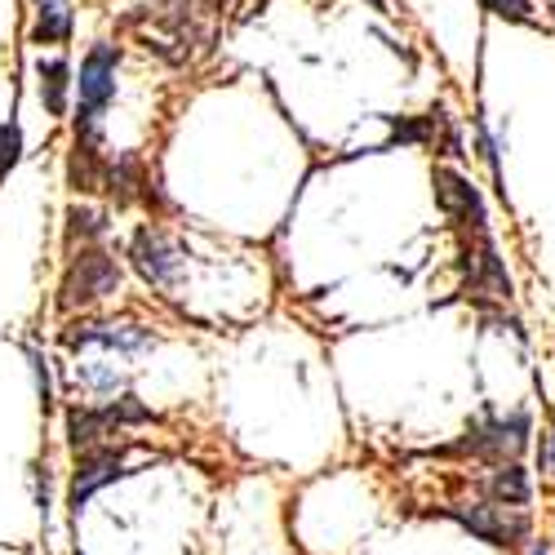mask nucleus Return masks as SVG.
<instances>
[{
	"label": "nucleus",
	"mask_w": 555,
	"mask_h": 555,
	"mask_svg": "<svg viewBox=\"0 0 555 555\" xmlns=\"http://www.w3.org/2000/svg\"><path fill=\"white\" fill-rule=\"evenodd\" d=\"M116 63L120 50L116 44H94L85 59H80V76H76V138L72 143L85 147H99V133H103V116L116 103Z\"/></svg>",
	"instance_id": "obj_1"
},
{
	"label": "nucleus",
	"mask_w": 555,
	"mask_h": 555,
	"mask_svg": "<svg viewBox=\"0 0 555 555\" xmlns=\"http://www.w3.org/2000/svg\"><path fill=\"white\" fill-rule=\"evenodd\" d=\"M529 436H533L529 409H512V413L485 409L480 418L467 423V436H462L453 449H444V453L480 457V462H493V467H502V462H516L529 449Z\"/></svg>",
	"instance_id": "obj_2"
},
{
	"label": "nucleus",
	"mask_w": 555,
	"mask_h": 555,
	"mask_svg": "<svg viewBox=\"0 0 555 555\" xmlns=\"http://www.w3.org/2000/svg\"><path fill=\"white\" fill-rule=\"evenodd\" d=\"M120 289V262L99 249V245H85L72 254L67 271H63V285H59V307L63 311H76V307H89L107 294Z\"/></svg>",
	"instance_id": "obj_3"
},
{
	"label": "nucleus",
	"mask_w": 555,
	"mask_h": 555,
	"mask_svg": "<svg viewBox=\"0 0 555 555\" xmlns=\"http://www.w3.org/2000/svg\"><path fill=\"white\" fill-rule=\"evenodd\" d=\"M125 476H133L125 467V444H99V449L76 453L72 485H67V512L80 520L89 498H94L99 489H107V485H116V480H125Z\"/></svg>",
	"instance_id": "obj_4"
},
{
	"label": "nucleus",
	"mask_w": 555,
	"mask_h": 555,
	"mask_svg": "<svg viewBox=\"0 0 555 555\" xmlns=\"http://www.w3.org/2000/svg\"><path fill=\"white\" fill-rule=\"evenodd\" d=\"M63 343H67L72 351L99 347V351H116V356H143V351H152L160 338H156L147 325H129V320H76V325H67Z\"/></svg>",
	"instance_id": "obj_5"
},
{
	"label": "nucleus",
	"mask_w": 555,
	"mask_h": 555,
	"mask_svg": "<svg viewBox=\"0 0 555 555\" xmlns=\"http://www.w3.org/2000/svg\"><path fill=\"white\" fill-rule=\"evenodd\" d=\"M129 258H133L138 275L156 289H173L182 281V249L165 236L160 227H138L133 241H129Z\"/></svg>",
	"instance_id": "obj_6"
},
{
	"label": "nucleus",
	"mask_w": 555,
	"mask_h": 555,
	"mask_svg": "<svg viewBox=\"0 0 555 555\" xmlns=\"http://www.w3.org/2000/svg\"><path fill=\"white\" fill-rule=\"evenodd\" d=\"M431 188H436V205H440L444 218L467 222V227L476 231V241L489 236V214H485V201H480V192H476L472 178H462L457 169L440 165V169L431 173Z\"/></svg>",
	"instance_id": "obj_7"
},
{
	"label": "nucleus",
	"mask_w": 555,
	"mask_h": 555,
	"mask_svg": "<svg viewBox=\"0 0 555 555\" xmlns=\"http://www.w3.org/2000/svg\"><path fill=\"white\" fill-rule=\"evenodd\" d=\"M444 516L457 520L462 529L476 533V538L489 542V546H520V542H533V538H529V520H525V516L506 520L498 506H480V502H472V506H444Z\"/></svg>",
	"instance_id": "obj_8"
},
{
	"label": "nucleus",
	"mask_w": 555,
	"mask_h": 555,
	"mask_svg": "<svg viewBox=\"0 0 555 555\" xmlns=\"http://www.w3.org/2000/svg\"><path fill=\"white\" fill-rule=\"evenodd\" d=\"M472 262V289H476V298H498V302H506L516 294V285H512V271H506V262L498 258V245L485 236V241H476V249L467 254Z\"/></svg>",
	"instance_id": "obj_9"
},
{
	"label": "nucleus",
	"mask_w": 555,
	"mask_h": 555,
	"mask_svg": "<svg viewBox=\"0 0 555 555\" xmlns=\"http://www.w3.org/2000/svg\"><path fill=\"white\" fill-rule=\"evenodd\" d=\"M112 431H116V427H112V418H107L103 404H72L67 418H63V436H67V449H72V453H85V449L107 444Z\"/></svg>",
	"instance_id": "obj_10"
},
{
	"label": "nucleus",
	"mask_w": 555,
	"mask_h": 555,
	"mask_svg": "<svg viewBox=\"0 0 555 555\" xmlns=\"http://www.w3.org/2000/svg\"><path fill=\"white\" fill-rule=\"evenodd\" d=\"M36 89H40V107H44V116L63 120L67 107H72V89H76L67 59H40V63H36Z\"/></svg>",
	"instance_id": "obj_11"
},
{
	"label": "nucleus",
	"mask_w": 555,
	"mask_h": 555,
	"mask_svg": "<svg viewBox=\"0 0 555 555\" xmlns=\"http://www.w3.org/2000/svg\"><path fill=\"white\" fill-rule=\"evenodd\" d=\"M489 498H493L498 506H506V512H525V506L533 502L529 472L520 467V462H502V467H493V476H489Z\"/></svg>",
	"instance_id": "obj_12"
},
{
	"label": "nucleus",
	"mask_w": 555,
	"mask_h": 555,
	"mask_svg": "<svg viewBox=\"0 0 555 555\" xmlns=\"http://www.w3.org/2000/svg\"><path fill=\"white\" fill-rule=\"evenodd\" d=\"M72 27H76V18L67 10V0H40L36 23H31V44H67Z\"/></svg>",
	"instance_id": "obj_13"
},
{
	"label": "nucleus",
	"mask_w": 555,
	"mask_h": 555,
	"mask_svg": "<svg viewBox=\"0 0 555 555\" xmlns=\"http://www.w3.org/2000/svg\"><path fill=\"white\" fill-rule=\"evenodd\" d=\"M107 227H112L107 214L94 209V205H72V209H67V241L80 245V249H85V245H94V241H103V236H107Z\"/></svg>",
	"instance_id": "obj_14"
},
{
	"label": "nucleus",
	"mask_w": 555,
	"mask_h": 555,
	"mask_svg": "<svg viewBox=\"0 0 555 555\" xmlns=\"http://www.w3.org/2000/svg\"><path fill=\"white\" fill-rule=\"evenodd\" d=\"M391 125V143H404V147H423L436 138L440 120L436 116H387Z\"/></svg>",
	"instance_id": "obj_15"
},
{
	"label": "nucleus",
	"mask_w": 555,
	"mask_h": 555,
	"mask_svg": "<svg viewBox=\"0 0 555 555\" xmlns=\"http://www.w3.org/2000/svg\"><path fill=\"white\" fill-rule=\"evenodd\" d=\"M107 409V418H112V427H147V423H156V413L138 400L133 391H120L112 404H103Z\"/></svg>",
	"instance_id": "obj_16"
},
{
	"label": "nucleus",
	"mask_w": 555,
	"mask_h": 555,
	"mask_svg": "<svg viewBox=\"0 0 555 555\" xmlns=\"http://www.w3.org/2000/svg\"><path fill=\"white\" fill-rule=\"evenodd\" d=\"M23 160V125L10 116V120H0V182H5Z\"/></svg>",
	"instance_id": "obj_17"
},
{
	"label": "nucleus",
	"mask_w": 555,
	"mask_h": 555,
	"mask_svg": "<svg viewBox=\"0 0 555 555\" xmlns=\"http://www.w3.org/2000/svg\"><path fill=\"white\" fill-rule=\"evenodd\" d=\"M480 10H489L502 23H516V27H533V31L542 27V18L533 14L529 0H480Z\"/></svg>",
	"instance_id": "obj_18"
},
{
	"label": "nucleus",
	"mask_w": 555,
	"mask_h": 555,
	"mask_svg": "<svg viewBox=\"0 0 555 555\" xmlns=\"http://www.w3.org/2000/svg\"><path fill=\"white\" fill-rule=\"evenodd\" d=\"M76 378H80L85 387H94V391H116V387H125V378L116 374V369H99V364H76Z\"/></svg>",
	"instance_id": "obj_19"
},
{
	"label": "nucleus",
	"mask_w": 555,
	"mask_h": 555,
	"mask_svg": "<svg viewBox=\"0 0 555 555\" xmlns=\"http://www.w3.org/2000/svg\"><path fill=\"white\" fill-rule=\"evenodd\" d=\"M31 356V374H36V391H40V404L50 409L54 404V383H50V360H44L40 351H27Z\"/></svg>",
	"instance_id": "obj_20"
},
{
	"label": "nucleus",
	"mask_w": 555,
	"mask_h": 555,
	"mask_svg": "<svg viewBox=\"0 0 555 555\" xmlns=\"http://www.w3.org/2000/svg\"><path fill=\"white\" fill-rule=\"evenodd\" d=\"M31 489H36V506H40V516L50 520V467H44V462H36V467H31Z\"/></svg>",
	"instance_id": "obj_21"
},
{
	"label": "nucleus",
	"mask_w": 555,
	"mask_h": 555,
	"mask_svg": "<svg viewBox=\"0 0 555 555\" xmlns=\"http://www.w3.org/2000/svg\"><path fill=\"white\" fill-rule=\"evenodd\" d=\"M529 555H551V542H546V538H533V542H529Z\"/></svg>",
	"instance_id": "obj_22"
},
{
	"label": "nucleus",
	"mask_w": 555,
	"mask_h": 555,
	"mask_svg": "<svg viewBox=\"0 0 555 555\" xmlns=\"http://www.w3.org/2000/svg\"><path fill=\"white\" fill-rule=\"evenodd\" d=\"M551 462H555V436H551Z\"/></svg>",
	"instance_id": "obj_23"
},
{
	"label": "nucleus",
	"mask_w": 555,
	"mask_h": 555,
	"mask_svg": "<svg viewBox=\"0 0 555 555\" xmlns=\"http://www.w3.org/2000/svg\"><path fill=\"white\" fill-rule=\"evenodd\" d=\"M72 555H85V551H72Z\"/></svg>",
	"instance_id": "obj_24"
},
{
	"label": "nucleus",
	"mask_w": 555,
	"mask_h": 555,
	"mask_svg": "<svg viewBox=\"0 0 555 555\" xmlns=\"http://www.w3.org/2000/svg\"><path fill=\"white\" fill-rule=\"evenodd\" d=\"M218 5H222V0H218Z\"/></svg>",
	"instance_id": "obj_25"
}]
</instances>
